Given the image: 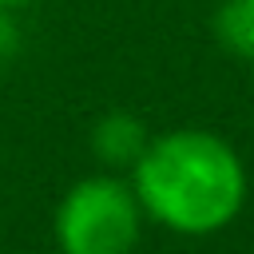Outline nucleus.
Returning a JSON list of instances; mask_svg holds the SVG:
<instances>
[{"label":"nucleus","instance_id":"6","mask_svg":"<svg viewBox=\"0 0 254 254\" xmlns=\"http://www.w3.org/2000/svg\"><path fill=\"white\" fill-rule=\"evenodd\" d=\"M36 0H0V12H16V8H28Z\"/></svg>","mask_w":254,"mask_h":254},{"label":"nucleus","instance_id":"3","mask_svg":"<svg viewBox=\"0 0 254 254\" xmlns=\"http://www.w3.org/2000/svg\"><path fill=\"white\" fill-rule=\"evenodd\" d=\"M147 143H151V131L135 111H103L91 127V155L99 159L103 171H115V175H127Z\"/></svg>","mask_w":254,"mask_h":254},{"label":"nucleus","instance_id":"1","mask_svg":"<svg viewBox=\"0 0 254 254\" xmlns=\"http://www.w3.org/2000/svg\"><path fill=\"white\" fill-rule=\"evenodd\" d=\"M143 214L183 238L226 230L246 206V163L214 131L179 127L151 135L127 171Z\"/></svg>","mask_w":254,"mask_h":254},{"label":"nucleus","instance_id":"2","mask_svg":"<svg viewBox=\"0 0 254 254\" xmlns=\"http://www.w3.org/2000/svg\"><path fill=\"white\" fill-rule=\"evenodd\" d=\"M143 206L127 175L103 171L71 183L52 214L60 254H135L143 238Z\"/></svg>","mask_w":254,"mask_h":254},{"label":"nucleus","instance_id":"5","mask_svg":"<svg viewBox=\"0 0 254 254\" xmlns=\"http://www.w3.org/2000/svg\"><path fill=\"white\" fill-rule=\"evenodd\" d=\"M12 20H8V12H0V67H4V60H8V52H12Z\"/></svg>","mask_w":254,"mask_h":254},{"label":"nucleus","instance_id":"4","mask_svg":"<svg viewBox=\"0 0 254 254\" xmlns=\"http://www.w3.org/2000/svg\"><path fill=\"white\" fill-rule=\"evenodd\" d=\"M210 32L222 52L254 60V0H222L210 16Z\"/></svg>","mask_w":254,"mask_h":254}]
</instances>
